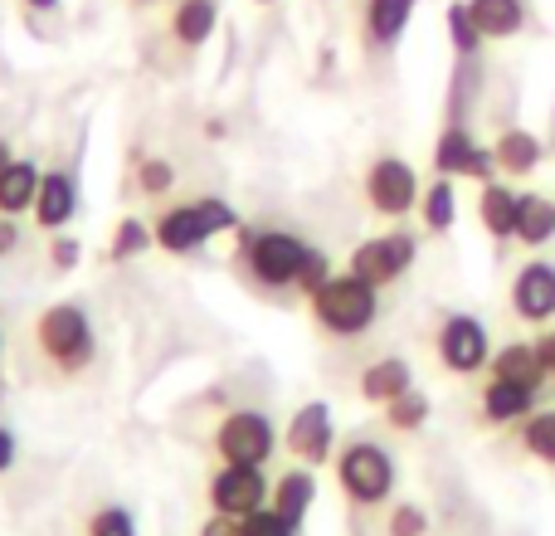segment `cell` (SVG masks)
I'll return each mask as SVG.
<instances>
[{"label": "cell", "instance_id": "6da1fadb", "mask_svg": "<svg viewBox=\"0 0 555 536\" xmlns=\"http://www.w3.org/2000/svg\"><path fill=\"white\" fill-rule=\"evenodd\" d=\"M307 250L312 244L293 230H254V225L234 230V264L263 293H297V273H302Z\"/></svg>", "mask_w": 555, "mask_h": 536}, {"label": "cell", "instance_id": "7a4b0ae2", "mask_svg": "<svg viewBox=\"0 0 555 536\" xmlns=\"http://www.w3.org/2000/svg\"><path fill=\"white\" fill-rule=\"evenodd\" d=\"M307 317L322 336L332 342H356L380 322V288L361 283L356 273H332L312 297H307Z\"/></svg>", "mask_w": 555, "mask_h": 536}, {"label": "cell", "instance_id": "3957f363", "mask_svg": "<svg viewBox=\"0 0 555 536\" xmlns=\"http://www.w3.org/2000/svg\"><path fill=\"white\" fill-rule=\"evenodd\" d=\"M35 352L44 356V366H54L59 375H83L98 361V327L88 317L83 303L59 297L35 317Z\"/></svg>", "mask_w": 555, "mask_h": 536}, {"label": "cell", "instance_id": "277c9868", "mask_svg": "<svg viewBox=\"0 0 555 536\" xmlns=\"http://www.w3.org/2000/svg\"><path fill=\"white\" fill-rule=\"evenodd\" d=\"M332 473L341 498L361 512L385 508L395 498V488H400V463L380 439H346L332 459Z\"/></svg>", "mask_w": 555, "mask_h": 536}, {"label": "cell", "instance_id": "5b68a950", "mask_svg": "<svg viewBox=\"0 0 555 536\" xmlns=\"http://www.w3.org/2000/svg\"><path fill=\"white\" fill-rule=\"evenodd\" d=\"M215 459L220 463H249V469H269V459L278 454V424L269 410H254V405H240L230 410L210 434Z\"/></svg>", "mask_w": 555, "mask_h": 536}, {"label": "cell", "instance_id": "8992f818", "mask_svg": "<svg viewBox=\"0 0 555 536\" xmlns=\"http://www.w3.org/2000/svg\"><path fill=\"white\" fill-rule=\"evenodd\" d=\"M361 195H365V205H371L375 220L400 225L404 215L420 210L424 181H420V171H414V166L404 162V156L385 152V156H375V162L365 166V176H361Z\"/></svg>", "mask_w": 555, "mask_h": 536}, {"label": "cell", "instance_id": "52a82bcc", "mask_svg": "<svg viewBox=\"0 0 555 536\" xmlns=\"http://www.w3.org/2000/svg\"><path fill=\"white\" fill-rule=\"evenodd\" d=\"M414 259H420V234L404 230V225H390L385 234H371L346 254V273H356L371 288H390L410 273Z\"/></svg>", "mask_w": 555, "mask_h": 536}, {"label": "cell", "instance_id": "ba28073f", "mask_svg": "<svg viewBox=\"0 0 555 536\" xmlns=\"http://www.w3.org/2000/svg\"><path fill=\"white\" fill-rule=\"evenodd\" d=\"M492 332L482 317L473 312H449L439 322V332H434V356H439V366L449 375H478L492 366Z\"/></svg>", "mask_w": 555, "mask_h": 536}, {"label": "cell", "instance_id": "9c48e42d", "mask_svg": "<svg viewBox=\"0 0 555 536\" xmlns=\"http://www.w3.org/2000/svg\"><path fill=\"white\" fill-rule=\"evenodd\" d=\"M283 449L293 454L297 463H307V469H326V463L336 459V420H332V405L326 400H307L297 405L293 414H287L283 424Z\"/></svg>", "mask_w": 555, "mask_h": 536}, {"label": "cell", "instance_id": "30bf717a", "mask_svg": "<svg viewBox=\"0 0 555 536\" xmlns=\"http://www.w3.org/2000/svg\"><path fill=\"white\" fill-rule=\"evenodd\" d=\"M205 498H210V512H224V518H249V512L269 508L273 498V478L263 469H249V463H220L205 483Z\"/></svg>", "mask_w": 555, "mask_h": 536}, {"label": "cell", "instance_id": "8fae6325", "mask_svg": "<svg viewBox=\"0 0 555 536\" xmlns=\"http://www.w3.org/2000/svg\"><path fill=\"white\" fill-rule=\"evenodd\" d=\"M507 307L517 322L527 327H551L555 322V264L551 259H527L507 283Z\"/></svg>", "mask_w": 555, "mask_h": 536}, {"label": "cell", "instance_id": "7c38bea8", "mask_svg": "<svg viewBox=\"0 0 555 536\" xmlns=\"http://www.w3.org/2000/svg\"><path fill=\"white\" fill-rule=\"evenodd\" d=\"M78 205H83V191H78L74 166H54V171L39 176V195H35L29 220H35L44 234H64L68 225L78 220Z\"/></svg>", "mask_w": 555, "mask_h": 536}, {"label": "cell", "instance_id": "4fadbf2b", "mask_svg": "<svg viewBox=\"0 0 555 536\" xmlns=\"http://www.w3.org/2000/svg\"><path fill=\"white\" fill-rule=\"evenodd\" d=\"M420 10V0H361L356 25H361V44L371 54H395L400 39L410 35V20Z\"/></svg>", "mask_w": 555, "mask_h": 536}, {"label": "cell", "instance_id": "5bb4252c", "mask_svg": "<svg viewBox=\"0 0 555 536\" xmlns=\"http://www.w3.org/2000/svg\"><path fill=\"white\" fill-rule=\"evenodd\" d=\"M537 410H541V391L517 385V381H498V375H488V385H482V395H478V420L488 424V430H517V424L531 420Z\"/></svg>", "mask_w": 555, "mask_h": 536}, {"label": "cell", "instance_id": "9a60e30c", "mask_svg": "<svg viewBox=\"0 0 555 536\" xmlns=\"http://www.w3.org/2000/svg\"><path fill=\"white\" fill-rule=\"evenodd\" d=\"M152 234H156V250H162V254H176V259H185V254H201L205 244H210V234H205L195 201H171V205H162V210L152 215Z\"/></svg>", "mask_w": 555, "mask_h": 536}, {"label": "cell", "instance_id": "2e32d148", "mask_svg": "<svg viewBox=\"0 0 555 536\" xmlns=\"http://www.w3.org/2000/svg\"><path fill=\"white\" fill-rule=\"evenodd\" d=\"M215 29H220V0H176L166 15V35L185 54H201L215 39Z\"/></svg>", "mask_w": 555, "mask_h": 536}, {"label": "cell", "instance_id": "e0dca14e", "mask_svg": "<svg viewBox=\"0 0 555 536\" xmlns=\"http://www.w3.org/2000/svg\"><path fill=\"white\" fill-rule=\"evenodd\" d=\"M492 156H498V171L502 181H527V176L541 171V162H546V142H541L531 127H502L498 137H492Z\"/></svg>", "mask_w": 555, "mask_h": 536}, {"label": "cell", "instance_id": "ac0fdd59", "mask_svg": "<svg viewBox=\"0 0 555 536\" xmlns=\"http://www.w3.org/2000/svg\"><path fill=\"white\" fill-rule=\"evenodd\" d=\"M404 391H414V366L404 361V356H375V361H365L361 375H356V395H361L365 405H375V410L400 400Z\"/></svg>", "mask_w": 555, "mask_h": 536}, {"label": "cell", "instance_id": "d6986e66", "mask_svg": "<svg viewBox=\"0 0 555 536\" xmlns=\"http://www.w3.org/2000/svg\"><path fill=\"white\" fill-rule=\"evenodd\" d=\"M517 205H521V191L512 181H492L478 191V225L488 230V240L498 250H507L517 240Z\"/></svg>", "mask_w": 555, "mask_h": 536}, {"label": "cell", "instance_id": "ffe728a7", "mask_svg": "<svg viewBox=\"0 0 555 536\" xmlns=\"http://www.w3.org/2000/svg\"><path fill=\"white\" fill-rule=\"evenodd\" d=\"M468 10L488 44H507V39L527 35V25H531L527 0H468Z\"/></svg>", "mask_w": 555, "mask_h": 536}, {"label": "cell", "instance_id": "44dd1931", "mask_svg": "<svg viewBox=\"0 0 555 536\" xmlns=\"http://www.w3.org/2000/svg\"><path fill=\"white\" fill-rule=\"evenodd\" d=\"M312 502H317V469H307V463H293V469H283L273 478L269 508H278L287 522H297V527H302L307 512H312Z\"/></svg>", "mask_w": 555, "mask_h": 536}, {"label": "cell", "instance_id": "7402d4cb", "mask_svg": "<svg viewBox=\"0 0 555 536\" xmlns=\"http://www.w3.org/2000/svg\"><path fill=\"white\" fill-rule=\"evenodd\" d=\"M488 375H498V381L531 385V391H546V385H551L546 366H541L537 342H507V346H498V352H492Z\"/></svg>", "mask_w": 555, "mask_h": 536}, {"label": "cell", "instance_id": "603a6c76", "mask_svg": "<svg viewBox=\"0 0 555 536\" xmlns=\"http://www.w3.org/2000/svg\"><path fill=\"white\" fill-rule=\"evenodd\" d=\"M420 225L434 234V240H443V234H453V225H459V186H453V176H434L429 186H424L420 195Z\"/></svg>", "mask_w": 555, "mask_h": 536}, {"label": "cell", "instance_id": "cb8c5ba5", "mask_svg": "<svg viewBox=\"0 0 555 536\" xmlns=\"http://www.w3.org/2000/svg\"><path fill=\"white\" fill-rule=\"evenodd\" d=\"M478 137H473L468 123H449L439 137H434V176H453V181H463V171H468L473 152H478Z\"/></svg>", "mask_w": 555, "mask_h": 536}, {"label": "cell", "instance_id": "d4e9b609", "mask_svg": "<svg viewBox=\"0 0 555 536\" xmlns=\"http://www.w3.org/2000/svg\"><path fill=\"white\" fill-rule=\"evenodd\" d=\"M555 240V201L541 191H521L517 205V244L521 250H546Z\"/></svg>", "mask_w": 555, "mask_h": 536}, {"label": "cell", "instance_id": "484cf974", "mask_svg": "<svg viewBox=\"0 0 555 536\" xmlns=\"http://www.w3.org/2000/svg\"><path fill=\"white\" fill-rule=\"evenodd\" d=\"M39 166L29 156H15V162L0 171V215H29L39 195Z\"/></svg>", "mask_w": 555, "mask_h": 536}, {"label": "cell", "instance_id": "4316f807", "mask_svg": "<svg viewBox=\"0 0 555 536\" xmlns=\"http://www.w3.org/2000/svg\"><path fill=\"white\" fill-rule=\"evenodd\" d=\"M152 250H156V234H152V220H142V215H122L113 225V234H107V259L113 264H132Z\"/></svg>", "mask_w": 555, "mask_h": 536}, {"label": "cell", "instance_id": "83f0119b", "mask_svg": "<svg viewBox=\"0 0 555 536\" xmlns=\"http://www.w3.org/2000/svg\"><path fill=\"white\" fill-rule=\"evenodd\" d=\"M380 414H385V430H390V434H420L424 424H429V414H434V400L420 391V385H414V391H404L400 400L385 405Z\"/></svg>", "mask_w": 555, "mask_h": 536}, {"label": "cell", "instance_id": "f1b7e54d", "mask_svg": "<svg viewBox=\"0 0 555 536\" xmlns=\"http://www.w3.org/2000/svg\"><path fill=\"white\" fill-rule=\"evenodd\" d=\"M443 25H449V44H453V54H459V59H482L488 39H482V29L473 25L468 0H449V10H443Z\"/></svg>", "mask_w": 555, "mask_h": 536}, {"label": "cell", "instance_id": "f546056e", "mask_svg": "<svg viewBox=\"0 0 555 536\" xmlns=\"http://www.w3.org/2000/svg\"><path fill=\"white\" fill-rule=\"evenodd\" d=\"M517 439H521V449H527L537 463L555 469V410H537L531 420H521L517 424Z\"/></svg>", "mask_w": 555, "mask_h": 536}, {"label": "cell", "instance_id": "4dcf8cb0", "mask_svg": "<svg viewBox=\"0 0 555 536\" xmlns=\"http://www.w3.org/2000/svg\"><path fill=\"white\" fill-rule=\"evenodd\" d=\"M132 176H137V191H142L146 201H162V195L176 191V162L171 156H142Z\"/></svg>", "mask_w": 555, "mask_h": 536}, {"label": "cell", "instance_id": "1f68e13d", "mask_svg": "<svg viewBox=\"0 0 555 536\" xmlns=\"http://www.w3.org/2000/svg\"><path fill=\"white\" fill-rule=\"evenodd\" d=\"M429 512H424V502H395L390 512H385V536H429Z\"/></svg>", "mask_w": 555, "mask_h": 536}, {"label": "cell", "instance_id": "d6a6232c", "mask_svg": "<svg viewBox=\"0 0 555 536\" xmlns=\"http://www.w3.org/2000/svg\"><path fill=\"white\" fill-rule=\"evenodd\" d=\"M88 536H137L132 508H122V502H107V508H98L93 518H88Z\"/></svg>", "mask_w": 555, "mask_h": 536}, {"label": "cell", "instance_id": "836d02e7", "mask_svg": "<svg viewBox=\"0 0 555 536\" xmlns=\"http://www.w3.org/2000/svg\"><path fill=\"white\" fill-rule=\"evenodd\" d=\"M332 273H336V268H332V254L317 250V244H312V250H307V259H302V273H297V293L312 297Z\"/></svg>", "mask_w": 555, "mask_h": 536}, {"label": "cell", "instance_id": "e575fe53", "mask_svg": "<svg viewBox=\"0 0 555 536\" xmlns=\"http://www.w3.org/2000/svg\"><path fill=\"white\" fill-rule=\"evenodd\" d=\"M244 522V536H297L302 527L297 522H287L278 508H259V512H249V518H240Z\"/></svg>", "mask_w": 555, "mask_h": 536}, {"label": "cell", "instance_id": "d590c367", "mask_svg": "<svg viewBox=\"0 0 555 536\" xmlns=\"http://www.w3.org/2000/svg\"><path fill=\"white\" fill-rule=\"evenodd\" d=\"M78 259H83V244H78L74 234H54V240H49V268H54V273H74Z\"/></svg>", "mask_w": 555, "mask_h": 536}, {"label": "cell", "instance_id": "8d00e7d4", "mask_svg": "<svg viewBox=\"0 0 555 536\" xmlns=\"http://www.w3.org/2000/svg\"><path fill=\"white\" fill-rule=\"evenodd\" d=\"M195 536H244V522L240 518H224V512H210V518L195 527Z\"/></svg>", "mask_w": 555, "mask_h": 536}, {"label": "cell", "instance_id": "74e56055", "mask_svg": "<svg viewBox=\"0 0 555 536\" xmlns=\"http://www.w3.org/2000/svg\"><path fill=\"white\" fill-rule=\"evenodd\" d=\"M15 454H20V444H15V430H10V424L0 420V478H5V473L15 469Z\"/></svg>", "mask_w": 555, "mask_h": 536}, {"label": "cell", "instance_id": "f35d334b", "mask_svg": "<svg viewBox=\"0 0 555 536\" xmlns=\"http://www.w3.org/2000/svg\"><path fill=\"white\" fill-rule=\"evenodd\" d=\"M15 250H20V225L15 215H0V259H10Z\"/></svg>", "mask_w": 555, "mask_h": 536}, {"label": "cell", "instance_id": "ab89813d", "mask_svg": "<svg viewBox=\"0 0 555 536\" xmlns=\"http://www.w3.org/2000/svg\"><path fill=\"white\" fill-rule=\"evenodd\" d=\"M537 352H541V366H546V375L555 381V322H551L546 332L537 336Z\"/></svg>", "mask_w": 555, "mask_h": 536}, {"label": "cell", "instance_id": "60d3db41", "mask_svg": "<svg viewBox=\"0 0 555 536\" xmlns=\"http://www.w3.org/2000/svg\"><path fill=\"white\" fill-rule=\"evenodd\" d=\"M205 137H210V142H224V137H230V123H224V117H205Z\"/></svg>", "mask_w": 555, "mask_h": 536}, {"label": "cell", "instance_id": "b9f144b4", "mask_svg": "<svg viewBox=\"0 0 555 536\" xmlns=\"http://www.w3.org/2000/svg\"><path fill=\"white\" fill-rule=\"evenodd\" d=\"M25 10H35V15H54L59 10V0H20Z\"/></svg>", "mask_w": 555, "mask_h": 536}, {"label": "cell", "instance_id": "7bdbcfd3", "mask_svg": "<svg viewBox=\"0 0 555 536\" xmlns=\"http://www.w3.org/2000/svg\"><path fill=\"white\" fill-rule=\"evenodd\" d=\"M10 162H15V146H10V137H0V171H5Z\"/></svg>", "mask_w": 555, "mask_h": 536}, {"label": "cell", "instance_id": "ee69618b", "mask_svg": "<svg viewBox=\"0 0 555 536\" xmlns=\"http://www.w3.org/2000/svg\"><path fill=\"white\" fill-rule=\"evenodd\" d=\"M254 5H278V0H254Z\"/></svg>", "mask_w": 555, "mask_h": 536}, {"label": "cell", "instance_id": "f6af8a7d", "mask_svg": "<svg viewBox=\"0 0 555 536\" xmlns=\"http://www.w3.org/2000/svg\"><path fill=\"white\" fill-rule=\"evenodd\" d=\"M132 5H156V0H132Z\"/></svg>", "mask_w": 555, "mask_h": 536}, {"label": "cell", "instance_id": "bcb514c9", "mask_svg": "<svg viewBox=\"0 0 555 536\" xmlns=\"http://www.w3.org/2000/svg\"><path fill=\"white\" fill-rule=\"evenodd\" d=\"M0 352H5V336H0Z\"/></svg>", "mask_w": 555, "mask_h": 536}]
</instances>
